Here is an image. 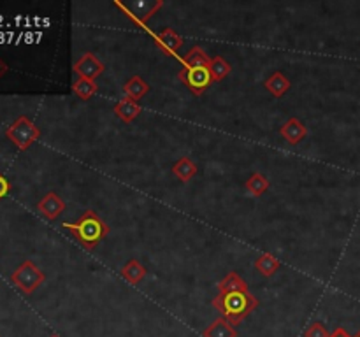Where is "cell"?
<instances>
[{"mask_svg": "<svg viewBox=\"0 0 360 337\" xmlns=\"http://www.w3.org/2000/svg\"><path fill=\"white\" fill-rule=\"evenodd\" d=\"M204 337H238V329L231 322L220 316L216 322H213L208 329L202 332Z\"/></svg>", "mask_w": 360, "mask_h": 337, "instance_id": "8fae6325", "label": "cell"}, {"mask_svg": "<svg viewBox=\"0 0 360 337\" xmlns=\"http://www.w3.org/2000/svg\"><path fill=\"white\" fill-rule=\"evenodd\" d=\"M9 190H11V183H9L8 178L0 172V200L4 199V197H8Z\"/></svg>", "mask_w": 360, "mask_h": 337, "instance_id": "603a6c76", "label": "cell"}, {"mask_svg": "<svg viewBox=\"0 0 360 337\" xmlns=\"http://www.w3.org/2000/svg\"><path fill=\"white\" fill-rule=\"evenodd\" d=\"M183 67H209V56L206 55L201 46H193L185 56H183Z\"/></svg>", "mask_w": 360, "mask_h": 337, "instance_id": "e0dca14e", "label": "cell"}, {"mask_svg": "<svg viewBox=\"0 0 360 337\" xmlns=\"http://www.w3.org/2000/svg\"><path fill=\"white\" fill-rule=\"evenodd\" d=\"M6 135H8L9 141H13V145L18 149L25 151L30 146L34 145L39 138H41V132L35 126V123L32 122L26 116H19L18 120H15L11 126L6 130Z\"/></svg>", "mask_w": 360, "mask_h": 337, "instance_id": "3957f363", "label": "cell"}, {"mask_svg": "<svg viewBox=\"0 0 360 337\" xmlns=\"http://www.w3.org/2000/svg\"><path fill=\"white\" fill-rule=\"evenodd\" d=\"M331 337H353V336H350V334L346 332V330L343 329V327H338V329H336L334 332L331 334Z\"/></svg>", "mask_w": 360, "mask_h": 337, "instance_id": "cb8c5ba5", "label": "cell"}, {"mask_svg": "<svg viewBox=\"0 0 360 337\" xmlns=\"http://www.w3.org/2000/svg\"><path fill=\"white\" fill-rule=\"evenodd\" d=\"M120 274H122L130 285H138V283H141L142 279H145L146 267L142 265L139 260H129V262L122 267Z\"/></svg>", "mask_w": 360, "mask_h": 337, "instance_id": "7c38bea8", "label": "cell"}, {"mask_svg": "<svg viewBox=\"0 0 360 337\" xmlns=\"http://www.w3.org/2000/svg\"><path fill=\"white\" fill-rule=\"evenodd\" d=\"M255 267L260 274L269 278V276H272L278 271L279 267H281V263H279V260L276 258L275 255H271V253H262V255L255 260Z\"/></svg>", "mask_w": 360, "mask_h": 337, "instance_id": "2e32d148", "label": "cell"}, {"mask_svg": "<svg viewBox=\"0 0 360 337\" xmlns=\"http://www.w3.org/2000/svg\"><path fill=\"white\" fill-rule=\"evenodd\" d=\"M213 306L222 318L238 327L249 313L259 308V300L255 299V295H252L249 290H245V292L220 293L213 299Z\"/></svg>", "mask_w": 360, "mask_h": 337, "instance_id": "6da1fadb", "label": "cell"}, {"mask_svg": "<svg viewBox=\"0 0 360 337\" xmlns=\"http://www.w3.org/2000/svg\"><path fill=\"white\" fill-rule=\"evenodd\" d=\"M155 41L156 46H158L162 51L169 53V55H176V53L179 51V48L183 46V38L172 28H163L162 32L156 33Z\"/></svg>", "mask_w": 360, "mask_h": 337, "instance_id": "ba28073f", "label": "cell"}, {"mask_svg": "<svg viewBox=\"0 0 360 337\" xmlns=\"http://www.w3.org/2000/svg\"><path fill=\"white\" fill-rule=\"evenodd\" d=\"M178 79L183 85L188 86L190 92H193L195 95H202L215 83L208 67H193V69L183 67L178 72Z\"/></svg>", "mask_w": 360, "mask_h": 337, "instance_id": "5b68a950", "label": "cell"}, {"mask_svg": "<svg viewBox=\"0 0 360 337\" xmlns=\"http://www.w3.org/2000/svg\"><path fill=\"white\" fill-rule=\"evenodd\" d=\"M353 337H360V330H359V332H357V334H355V336H353Z\"/></svg>", "mask_w": 360, "mask_h": 337, "instance_id": "484cf974", "label": "cell"}, {"mask_svg": "<svg viewBox=\"0 0 360 337\" xmlns=\"http://www.w3.org/2000/svg\"><path fill=\"white\" fill-rule=\"evenodd\" d=\"M9 71V67H8V63L4 62V60L0 58V78H2V76L6 74V72Z\"/></svg>", "mask_w": 360, "mask_h": 337, "instance_id": "d4e9b609", "label": "cell"}, {"mask_svg": "<svg viewBox=\"0 0 360 337\" xmlns=\"http://www.w3.org/2000/svg\"><path fill=\"white\" fill-rule=\"evenodd\" d=\"M220 293H229V292H245L248 288V283L238 274V272H229L222 281L218 283Z\"/></svg>", "mask_w": 360, "mask_h": 337, "instance_id": "9a60e30c", "label": "cell"}, {"mask_svg": "<svg viewBox=\"0 0 360 337\" xmlns=\"http://www.w3.org/2000/svg\"><path fill=\"white\" fill-rule=\"evenodd\" d=\"M51 337H58V336H51Z\"/></svg>", "mask_w": 360, "mask_h": 337, "instance_id": "4316f807", "label": "cell"}, {"mask_svg": "<svg viewBox=\"0 0 360 337\" xmlns=\"http://www.w3.org/2000/svg\"><path fill=\"white\" fill-rule=\"evenodd\" d=\"M269 179L265 178V176H262L260 172H255V174H252V178L246 181V190H248V193H252L253 197H260L264 195L265 192L269 190Z\"/></svg>", "mask_w": 360, "mask_h": 337, "instance_id": "44dd1931", "label": "cell"}, {"mask_svg": "<svg viewBox=\"0 0 360 337\" xmlns=\"http://www.w3.org/2000/svg\"><path fill=\"white\" fill-rule=\"evenodd\" d=\"M38 211L41 213L44 218L56 220L63 211H65V202H63L55 192H49L48 195L42 197L41 202L38 204Z\"/></svg>", "mask_w": 360, "mask_h": 337, "instance_id": "52a82bcc", "label": "cell"}, {"mask_svg": "<svg viewBox=\"0 0 360 337\" xmlns=\"http://www.w3.org/2000/svg\"><path fill=\"white\" fill-rule=\"evenodd\" d=\"M106 67L101 60L97 58L93 53H83L81 58L74 63V72L79 76V78L92 79L95 81L101 74H104Z\"/></svg>", "mask_w": 360, "mask_h": 337, "instance_id": "8992f818", "label": "cell"}, {"mask_svg": "<svg viewBox=\"0 0 360 337\" xmlns=\"http://www.w3.org/2000/svg\"><path fill=\"white\" fill-rule=\"evenodd\" d=\"M172 174L179 179L181 183H188L193 176L197 174V165L188 158V156H183L181 160L174 163L172 167Z\"/></svg>", "mask_w": 360, "mask_h": 337, "instance_id": "5bb4252c", "label": "cell"}, {"mask_svg": "<svg viewBox=\"0 0 360 337\" xmlns=\"http://www.w3.org/2000/svg\"><path fill=\"white\" fill-rule=\"evenodd\" d=\"M304 337H331V334H329V330H327L322 323L315 322L306 329Z\"/></svg>", "mask_w": 360, "mask_h": 337, "instance_id": "7402d4cb", "label": "cell"}, {"mask_svg": "<svg viewBox=\"0 0 360 337\" xmlns=\"http://www.w3.org/2000/svg\"><path fill=\"white\" fill-rule=\"evenodd\" d=\"M279 133H281L283 138H285L290 145H299V142L306 138L308 130H306L304 123H302L301 120L290 118L288 122L279 129Z\"/></svg>", "mask_w": 360, "mask_h": 337, "instance_id": "9c48e42d", "label": "cell"}, {"mask_svg": "<svg viewBox=\"0 0 360 337\" xmlns=\"http://www.w3.org/2000/svg\"><path fill=\"white\" fill-rule=\"evenodd\" d=\"M123 92H125V95L129 97V99L138 102L139 99H142V97L149 92V85L145 79L139 78V76H134V78H130L129 81L123 85Z\"/></svg>", "mask_w": 360, "mask_h": 337, "instance_id": "4fadbf2b", "label": "cell"}, {"mask_svg": "<svg viewBox=\"0 0 360 337\" xmlns=\"http://www.w3.org/2000/svg\"><path fill=\"white\" fill-rule=\"evenodd\" d=\"M265 88L272 93L275 97H283L290 88V81L281 74V72H275L271 78L265 79L264 83Z\"/></svg>", "mask_w": 360, "mask_h": 337, "instance_id": "d6986e66", "label": "cell"}, {"mask_svg": "<svg viewBox=\"0 0 360 337\" xmlns=\"http://www.w3.org/2000/svg\"><path fill=\"white\" fill-rule=\"evenodd\" d=\"M63 229L74 233V239L86 249H93L109 233V227L106 225L101 216L93 211H86L76 223H63Z\"/></svg>", "mask_w": 360, "mask_h": 337, "instance_id": "7a4b0ae2", "label": "cell"}, {"mask_svg": "<svg viewBox=\"0 0 360 337\" xmlns=\"http://www.w3.org/2000/svg\"><path fill=\"white\" fill-rule=\"evenodd\" d=\"M115 113H116V116L122 120V122L130 123V122H134V120L139 116V113H141V106H139L136 100L125 97V99H122L116 102Z\"/></svg>", "mask_w": 360, "mask_h": 337, "instance_id": "30bf717a", "label": "cell"}, {"mask_svg": "<svg viewBox=\"0 0 360 337\" xmlns=\"http://www.w3.org/2000/svg\"><path fill=\"white\" fill-rule=\"evenodd\" d=\"M44 272L34 262H30V260L23 262L11 274V281L15 283L16 288H19L26 295L34 293L38 290V286H41L44 283Z\"/></svg>", "mask_w": 360, "mask_h": 337, "instance_id": "277c9868", "label": "cell"}, {"mask_svg": "<svg viewBox=\"0 0 360 337\" xmlns=\"http://www.w3.org/2000/svg\"><path fill=\"white\" fill-rule=\"evenodd\" d=\"M97 81H92V79H85V78H78V81L72 85V92L79 97L81 100H90L93 95L97 93Z\"/></svg>", "mask_w": 360, "mask_h": 337, "instance_id": "ffe728a7", "label": "cell"}, {"mask_svg": "<svg viewBox=\"0 0 360 337\" xmlns=\"http://www.w3.org/2000/svg\"><path fill=\"white\" fill-rule=\"evenodd\" d=\"M208 69L209 72H211L213 81H222V79H225L232 71L231 63L227 62L223 56H213V58L209 60Z\"/></svg>", "mask_w": 360, "mask_h": 337, "instance_id": "ac0fdd59", "label": "cell"}]
</instances>
